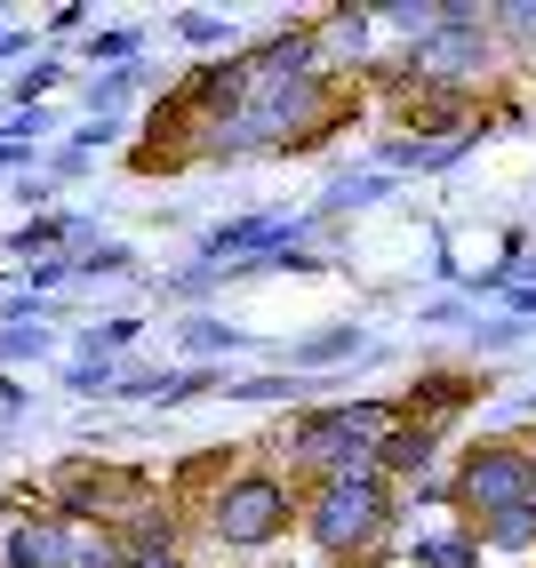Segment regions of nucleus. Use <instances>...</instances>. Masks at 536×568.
Returning <instances> with one entry per match:
<instances>
[{
    "label": "nucleus",
    "mask_w": 536,
    "mask_h": 568,
    "mask_svg": "<svg viewBox=\"0 0 536 568\" xmlns=\"http://www.w3.org/2000/svg\"><path fill=\"white\" fill-rule=\"evenodd\" d=\"M385 480L376 473H353V480H328L321 488V505H313V537L328 545V552H353V545H368L376 528H385Z\"/></svg>",
    "instance_id": "1"
},
{
    "label": "nucleus",
    "mask_w": 536,
    "mask_h": 568,
    "mask_svg": "<svg viewBox=\"0 0 536 568\" xmlns=\"http://www.w3.org/2000/svg\"><path fill=\"white\" fill-rule=\"evenodd\" d=\"M416 57H425V72H481V57H488L481 17H473V9H448L441 32H433V41L416 49Z\"/></svg>",
    "instance_id": "4"
},
{
    "label": "nucleus",
    "mask_w": 536,
    "mask_h": 568,
    "mask_svg": "<svg viewBox=\"0 0 536 568\" xmlns=\"http://www.w3.org/2000/svg\"><path fill=\"white\" fill-rule=\"evenodd\" d=\"M72 224H57V216H41V224H24V233L9 241V248H24V256H49V241H64Z\"/></svg>",
    "instance_id": "16"
},
{
    "label": "nucleus",
    "mask_w": 536,
    "mask_h": 568,
    "mask_svg": "<svg viewBox=\"0 0 536 568\" xmlns=\"http://www.w3.org/2000/svg\"><path fill=\"white\" fill-rule=\"evenodd\" d=\"M64 385H72V393H112V385H121V368H112V361H72Z\"/></svg>",
    "instance_id": "14"
},
{
    "label": "nucleus",
    "mask_w": 536,
    "mask_h": 568,
    "mask_svg": "<svg viewBox=\"0 0 536 568\" xmlns=\"http://www.w3.org/2000/svg\"><path fill=\"white\" fill-rule=\"evenodd\" d=\"M64 552H72L64 528H17L9 537V568H64Z\"/></svg>",
    "instance_id": "5"
},
{
    "label": "nucleus",
    "mask_w": 536,
    "mask_h": 568,
    "mask_svg": "<svg viewBox=\"0 0 536 568\" xmlns=\"http://www.w3.org/2000/svg\"><path fill=\"white\" fill-rule=\"evenodd\" d=\"M496 24L520 32V41H536V9H496Z\"/></svg>",
    "instance_id": "22"
},
{
    "label": "nucleus",
    "mask_w": 536,
    "mask_h": 568,
    "mask_svg": "<svg viewBox=\"0 0 536 568\" xmlns=\"http://www.w3.org/2000/svg\"><path fill=\"white\" fill-rule=\"evenodd\" d=\"M184 345H193V353H233L241 328H224V321H184Z\"/></svg>",
    "instance_id": "13"
},
{
    "label": "nucleus",
    "mask_w": 536,
    "mask_h": 568,
    "mask_svg": "<svg viewBox=\"0 0 536 568\" xmlns=\"http://www.w3.org/2000/svg\"><path fill=\"white\" fill-rule=\"evenodd\" d=\"M281 528H289V488H281V480L249 473V480H233V488L216 497V537H224V545L249 552V545H273Z\"/></svg>",
    "instance_id": "2"
},
{
    "label": "nucleus",
    "mask_w": 536,
    "mask_h": 568,
    "mask_svg": "<svg viewBox=\"0 0 536 568\" xmlns=\"http://www.w3.org/2000/svg\"><path fill=\"white\" fill-rule=\"evenodd\" d=\"M513 328H536V288H513Z\"/></svg>",
    "instance_id": "23"
},
{
    "label": "nucleus",
    "mask_w": 536,
    "mask_h": 568,
    "mask_svg": "<svg viewBox=\"0 0 536 568\" xmlns=\"http://www.w3.org/2000/svg\"><path fill=\"white\" fill-rule=\"evenodd\" d=\"M129 568H176V560H161V552H144V560H129Z\"/></svg>",
    "instance_id": "24"
},
{
    "label": "nucleus",
    "mask_w": 536,
    "mask_h": 568,
    "mask_svg": "<svg viewBox=\"0 0 536 568\" xmlns=\"http://www.w3.org/2000/svg\"><path fill=\"white\" fill-rule=\"evenodd\" d=\"M241 400H296L304 393V376H249V385H233Z\"/></svg>",
    "instance_id": "15"
},
{
    "label": "nucleus",
    "mask_w": 536,
    "mask_h": 568,
    "mask_svg": "<svg viewBox=\"0 0 536 568\" xmlns=\"http://www.w3.org/2000/svg\"><path fill=\"white\" fill-rule=\"evenodd\" d=\"M376 465H393V473H425V465H433V425H393L385 448H376Z\"/></svg>",
    "instance_id": "6"
},
{
    "label": "nucleus",
    "mask_w": 536,
    "mask_h": 568,
    "mask_svg": "<svg viewBox=\"0 0 536 568\" xmlns=\"http://www.w3.org/2000/svg\"><path fill=\"white\" fill-rule=\"evenodd\" d=\"M129 264H136L129 248H112V241H97V248L81 256V273H129Z\"/></svg>",
    "instance_id": "19"
},
{
    "label": "nucleus",
    "mask_w": 536,
    "mask_h": 568,
    "mask_svg": "<svg viewBox=\"0 0 536 568\" xmlns=\"http://www.w3.org/2000/svg\"><path fill=\"white\" fill-rule=\"evenodd\" d=\"M64 568H129V560H121V545H112V537H72Z\"/></svg>",
    "instance_id": "11"
},
{
    "label": "nucleus",
    "mask_w": 536,
    "mask_h": 568,
    "mask_svg": "<svg viewBox=\"0 0 536 568\" xmlns=\"http://www.w3.org/2000/svg\"><path fill=\"white\" fill-rule=\"evenodd\" d=\"M456 497L481 505L488 520L496 513H528L536 505V465L520 457V448H481V457L465 465V480H456Z\"/></svg>",
    "instance_id": "3"
},
{
    "label": "nucleus",
    "mask_w": 536,
    "mask_h": 568,
    "mask_svg": "<svg viewBox=\"0 0 536 568\" xmlns=\"http://www.w3.org/2000/svg\"><path fill=\"white\" fill-rule=\"evenodd\" d=\"M49 89H57V64H32V72H24V89H17V104H41Z\"/></svg>",
    "instance_id": "21"
},
{
    "label": "nucleus",
    "mask_w": 536,
    "mask_h": 568,
    "mask_svg": "<svg viewBox=\"0 0 536 568\" xmlns=\"http://www.w3.org/2000/svg\"><path fill=\"white\" fill-rule=\"evenodd\" d=\"M361 336L353 328H328V336H313V345H304V361H336V353H353Z\"/></svg>",
    "instance_id": "20"
},
{
    "label": "nucleus",
    "mask_w": 536,
    "mask_h": 568,
    "mask_svg": "<svg viewBox=\"0 0 536 568\" xmlns=\"http://www.w3.org/2000/svg\"><path fill=\"white\" fill-rule=\"evenodd\" d=\"M129 57H136V32H129V24H121V32H97V41H89V64L129 72Z\"/></svg>",
    "instance_id": "12"
},
{
    "label": "nucleus",
    "mask_w": 536,
    "mask_h": 568,
    "mask_svg": "<svg viewBox=\"0 0 536 568\" xmlns=\"http://www.w3.org/2000/svg\"><path fill=\"white\" fill-rule=\"evenodd\" d=\"M176 32L193 49H209V41H224V17H209V9H193V17H176Z\"/></svg>",
    "instance_id": "18"
},
{
    "label": "nucleus",
    "mask_w": 536,
    "mask_h": 568,
    "mask_svg": "<svg viewBox=\"0 0 536 568\" xmlns=\"http://www.w3.org/2000/svg\"><path fill=\"white\" fill-rule=\"evenodd\" d=\"M385 193H393V176H344L321 209H368V201H385Z\"/></svg>",
    "instance_id": "9"
},
{
    "label": "nucleus",
    "mask_w": 536,
    "mask_h": 568,
    "mask_svg": "<svg viewBox=\"0 0 536 568\" xmlns=\"http://www.w3.org/2000/svg\"><path fill=\"white\" fill-rule=\"evenodd\" d=\"M129 89H136V72H112V81H97V89H89L97 121H104V112H121V104H129Z\"/></svg>",
    "instance_id": "17"
},
{
    "label": "nucleus",
    "mask_w": 536,
    "mask_h": 568,
    "mask_svg": "<svg viewBox=\"0 0 536 568\" xmlns=\"http://www.w3.org/2000/svg\"><path fill=\"white\" fill-rule=\"evenodd\" d=\"M488 545H496V552L536 545V505H528V513H496V520H488Z\"/></svg>",
    "instance_id": "8"
},
{
    "label": "nucleus",
    "mask_w": 536,
    "mask_h": 568,
    "mask_svg": "<svg viewBox=\"0 0 536 568\" xmlns=\"http://www.w3.org/2000/svg\"><path fill=\"white\" fill-rule=\"evenodd\" d=\"M49 353V328L41 321H17L9 336H0V361H41Z\"/></svg>",
    "instance_id": "10"
},
{
    "label": "nucleus",
    "mask_w": 536,
    "mask_h": 568,
    "mask_svg": "<svg viewBox=\"0 0 536 568\" xmlns=\"http://www.w3.org/2000/svg\"><path fill=\"white\" fill-rule=\"evenodd\" d=\"M416 560H425V568H481V545L473 537H425Z\"/></svg>",
    "instance_id": "7"
}]
</instances>
